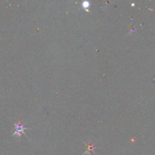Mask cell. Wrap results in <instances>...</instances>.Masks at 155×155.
<instances>
[{
  "label": "cell",
  "mask_w": 155,
  "mask_h": 155,
  "mask_svg": "<svg viewBox=\"0 0 155 155\" xmlns=\"http://www.w3.org/2000/svg\"><path fill=\"white\" fill-rule=\"evenodd\" d=\"M15 127H16V131H15V135H18V136H21V133H23V132L24 131L25 128H24V127H23V126H21L20 124H15Z\"/></svg>",
  "instance_id": "cell-1"
},
{
  "label": "cell",
  "mask_w": 155,
  "mask_h": 155,
  "mask_svg": "<svg viewBox=\"0 0 155 155\" xmlns=\"http://www.w3.org/2000/svg\"><path fill=\"white\" fill-rule=\"evenodd\" d=\"M93 149H94V147L91 146V145H88V149H87V151H86V152L85 153V154H86V153H90L91 151H93Z\"/></svg>",
  "instance_id": "cell-2"
},
{
  "label": "cell",
  "mask_w": 155,
  "mask_h": 155,
  "mask_svg": "<svg viewBox=\"0 0 155 155\" xmlns=\"http://www.w3.org/2000/svg\"><path fill=\"white\" fill-rule=\"evenodd\" d=\"M89 7V3L86 2H83V8H87Z\"/></svg>",
  "instance_id": "cell-3"
}]
</instances>
